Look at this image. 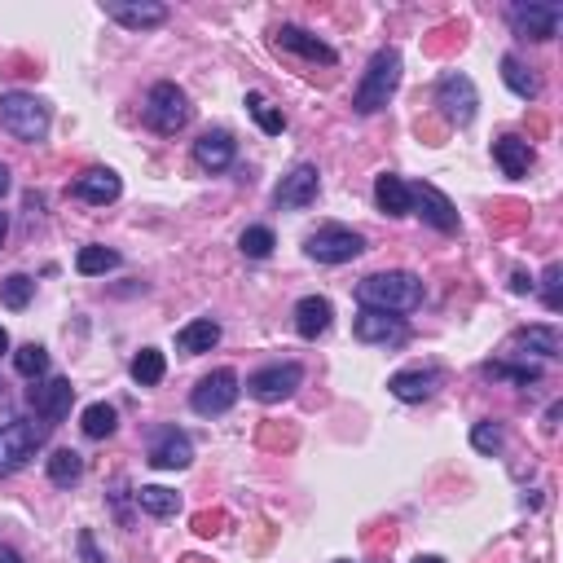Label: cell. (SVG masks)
I'll list each match as a JSON object with an SVG mask.
<instances>
[{
	"instance_id": "8",
	"label": "cell",
	"mask_w": 563,
	"mask_h": 563,
	"mask_svg": "<svg viewBox=\"0 0 563 563\" xmlns=\"http://www.w3.org/2000/svg\"><path fill=\"white\" fill-rule=\"evenodd\" d=\"M436 106L445 110V119H449V124L467 128L471 119H476V106H480V93H476V84H471V75L449 71L445 80L436 84Z\"/></svg>"
},
{
	"instance_id": "3",
	"label": "cell",
	"mask_w": 563,
	"mask_h": 563,
	"mask_svg": "<svg viewBox=\"0 0 563 563\" xmlns=\"http://www.w3.org/2000/svg\"><path fill=\"white\" fill-rule=\"evenodd\" d=\"M0 128L9 137L27 141V146H36V141L49 137V106L36 93H5L0 97Z\"/></svg>"
},
{
	"instance_id": "31",
	"label": "cell",
	"mask_w": 563,
	"mask_h": 563,
	"mask_svg": "<svg viewBox=\"0 0 563 563\" xmlns=\"http://www.w3.org/2000/svg\"><path fill=\"white\" fill-rule=\"evenodd\" d=\"M238 247H242V256H251V260H269L273 247H278V238H273L269 225H251V229H242Z\"/></svg>"
},
{
	"instance_id": "17",
	"label": "cell",
	"mask_w": 563,
	"mask_h": 563,
	"mask_svg": "<svg viewBox=\"0 0 563 563\" xmlns=\"http://www.w3.org/2000/svg\"><path fill=\"white\" fill-rule=\"evenodd\" d=\"M71 194L80 198V203H93V207H106V203H115L119 194H124V181H119L110 168H88L84 176H75V185H71Z\"/></svg>"
},
{
	"instance_id": "1",
	"label": "cell",
	"mask_w": 563,
	"mask_h": 563,
	"mask_svg": "<svg viewBox=\"0 0 563 563\" xmlns=\"http://www.w3.org/2000/svg\"><path fill=\"white\" fill-rule=\"evenodd\" d=\"M357 300H361V308H379V313H410V308L423 304V282L405 269L370 273L357 286Z\"/></svg>"
},
{
	"instance_id": "28",
	"label": "cell",
	"mask_w": 563,
	"mask_h": 563,
	"mask_svg": "<svg viewBox=\"0 0 563 563\" xmlns=\"http://www.w3.org/2000/svg\"><path fill=\"white\" fill-rule=\"evenodd\" d=\"M80 427H84L88 440H106V436H115V427H119V410H115V405H106V401H93L84 410Z\"/></svg>"
},
{
	"instance_id": "26",
	"label": "cell",
	"mask_w": 563,
	"mask_h": 563,
	"mask_svg": "<svg viewBox=\"0 0 563 563\" xmlns=\"http://www.w3.org/2000/svg\"><path fill=\"white\" fill-rule=\"evenodd\" d=\"M137 506L146 515H154V520H168V515L181 511V493L163 489V484H141V489H137Z\"/></svg>"
},
{
	"instance_id": "44",
	"label": "cell",
	"mask_w": 563,
	"mask_h": 563,
	"mask_svg": "<svg viewBox=\"0 0 563 563\" xmlns=\"http://www.w3.org/2000/svg\"><path fill=\"white\" fill-rule=\"evenodd\" d=\"M414 563H445V559H440V555H418Z\"/></svg>"
},
{
	"instance_id": "33",
	"label": "cell",
	"mask_w": 563,
	"mask_h": 563,
	"mask_svg": "<svg viewBox=\"0 0 563 563\" xmlns=\"http://www.w3.org/2000/svg\"><path fill=\"white\" fill-rule=\"evenodd\" d=\"M115 264H119V251H110V247H80V256H75V269L84 278H97V273L115 269Z\"/></svg>"
},
{
	"instance_id": "46",
	"label": "cell",
	"mask_w": 563,
	"mask_h": 563,
	"mask_svg": "<svg viewBox=\"0 0 563 563\" xmlns=\"http://www.w3.org/2000/svg\"><path fill=\"white\" fill-rule=\"evenodd\" d=\"M0 392H5V383H0Z\"/></svg>"
},
{
	"instance_id": "38",
	"label": "cell",
	"mask_w": 563,
	"mask_h": 563,
	"mask_svg": "<svg viewBox=\"0 0 563 563\" xmlns=\"http://www.w3.org/2000/svg\"><path fill=\"white\" fill-rule=\"evenodd\" d=\"M559 278H563V269H559V264H550V269H546V308H550V313H559V308H563V295H559Z\"/></svg>"
},
{
	"instance_id": "6",
	"label": "cell",
	"mask_w": 563,
	"mask_h": 563,
	"mask_svg": "<svg viewBox=\"0 0 563 563\" xmlns=\"http://www.w3.org/2000/svg\"><path fill=\"white\" fill-rule=\"evenodd\" d=\"M146 124L154 132H163V137H172V132H181L185 124H190V102H185V93L172 80H163V84L150 88V97H146Z\"/></svg>"
},
{
	"instance_id": "5",
	"label": "cell",
	"mask_w": 563,
	"mask_h": 563,
	"mask_svg": "<svg viewBox=\"0 0 563 563\" xmlns=\"http://www.w3.org/2000/svg\"><path fill=\"white\" fill-rule=\"evenodd\" d=\"M511 18V31L524 40H555L559 36V22H563V5L555 0H515L506 9Z\"/></svg>"
},
{
	"instance_id": "40",
	"label": "cell",
	"mask_w": 563,
	"mask_h": 563,
	"mask_svg": "<svg viewBox=\"0 0 563 563\" xmlns=\"http://www.w3.org/2000/svg\"><path fill=\"white\" fill-rule=\"evenodd\" d=\"M511 286H515V291H533V278H528V273H515V278H511Z\"/></svg>"
},
{
	"instance_id": "41",
	"label": "cell",
	"mask_w": 563,
	"mask_h": 563,
	"mask_svg": "<svg viewBox=\"0 0 563 563\" xmlns=\"http://www.w3.org/2000/svg\"><path fill=\"white\" fill-rule=\"evenodd\" d=\"M0 563H22V555L14 546H0Z\"/></svg>"
},
{
	"instance_id": "22",
	"label": "cell",
	"mask_w": 563,
	"mask_h": 563,
	"mask_svg": "<svg viewBox=\"0 0 563 563\" xmlns=\"http://www.w3.org/2000/svg\"><path fill=\"white\" fill-rule=\"evenodd\" d=\"M493 159H498V168L506 176H528V168H533V146L524 137H515V132H506V137L493 141Z\"/></svg>"
},
{
	"instance_id": "37",
	"label": "cell",
	"mask_w": 563,
	"mask_h": 563,
	"mask_svg": "<svg viewBox=\"0 0 563 563\" xmlns=\"http://www.w3.org/2000/svg\"><path fill=\"white\" fill-rule=\"evenodd\" d=\"M471 445H476L480 454H498V449L506 445L502 423H476V427H471Z\"/></svg>"
},
{
	"instance_id": "35",
	"label": "cell",
	"mask_w": 563,
	"mask_h": 563,
	"mask_svg": "<svg viewBox=\"0 0 563 563\" xmlns=\"http://www.w3.org/2000/svg\"><path fill=\"white\" fill-rule=\"evenodd\" d=\"M14 370L22 374V379H40V374L49 370V352H44L40 344H22L14 352Z\"/></svg>"
},
{
	"instance_id": "7",
	"label": "cell",
	"mask_w": 563,
	"mask_h": 563,
	"mask_svg": "<svg viewBox=\"0 0 563 563\" xmlns=\"http://www.w3.org/2000/svg\"><path fill=\"white\" fill-rule=\"evenodd\" d=\"M304 251H308V260H317V264H348L366 251V238H361L357 229H344V225H322L317 234H308Z\"/></svg>"
},
{
	"instance_id": "10",
	"label": "cell",
	"mask_w": 563,
	"mask_h": 563,
	"mask_svg": "<svg viewBox=\"0 0 563 563\" xmlns=\"http://www.w3.org/2000/svg\"><path fill=\"white\" fill-rule=\"evenodd\" d=\"M304 383V366L300 361H278V366H264V370H256L247 379V392L256 396V401H264V405H273V401H286L295 388Z\"/></svg>"
},
{
	"instance_id": "42",
	"label": "cell",
	"mask_w": 563,
	"mask_h": 563,
	"mask_svg": "<svg viewBox=\"0 0 563 563\" xmlns=\"http://www.w3.org/2000/svg\"><path fill=\"white\" fill-rule=\"evenodd\" d=\"M5 194H9V168L0 163V198H5Z\"/></svg>"
},
{
	"instance_id": "15",
	"label": "cell",
	"mask_w": 563,
	"mask_h": 563,
	"mask_svg": "<svg viewBox=\"0 0 563 563\" xmlns=\"http://www.w3.org/2000/svg\"><path fill=\"white\" fill-rule=\"evenodd\" d=\"M31 410L40 418H49V423H62L66 414H71V401H75V388L71 379H49V383H36V388L27 392Z\"/></svg>"
},
{
	"instance_id": "36",
	"label": "cell",
	"mask_w": 563,
	"mask_h": 563,
	"mask_svg": "<svg viewBox=\"0 0 563 563\" xmlns=\"http://www.w3.org/2000/svg\"><path fill=\"white\" fill-rule=\"evenodd\" d=\"M484 374H489V379H511V383H537L542 379V370L537 366H511V361H489V366H484Z\"/></svg>"
},
{
	"instance_id": "34",
	"label": "cell",
	"mask_w": 563,
	"mask_h": 563,
	"mask_svg": "<svg viewBox=\"0 0 563 563\" xmlns=\"http://www.w3.org/2000/svg\"><path fill=\"white\" fill-rule=\"evenodd\" d=\"M247 110H251V119H256V124L269 132V137H278V132L286 128V115L273 102H264L260 93H247Z\"/></svg>"
},
{
	"instance_id": "27",
	"label": "cell",
	"mask_w": 563,
	"mask_h": 563,
	"mask_svg": "<svg viewBox=\"0 0 563 563\" xmlns=\"http://www.w3.org/2000/svg\"><path fill=\"white\" fill-rule=\"evenodd\" d=\"M511 344L537 352V357H559V352H563V339H559L555 326H528V330H520V335L511 339Z\"/></svg>"
},
{
	"instance_id": "39",
	"label": "cell",
	"mask_w": 563,
	"mask_h": 563,
	"mask_svg": "<svg viewBox=\"0 0 563 563\" xmlns=\"http://www.w3.org/2000/svg\"><path fill=\"white\" fill-rule=\"evenodd\" d=\"M80 555H84V563H106V555L93 542V533H80Z\"/></svg>"
},
{
	"instance_id": "12",
	"label": "cell",
	"mask_w": 563,
	"mask_h": 563,
	"mask_svg": "<svg viewBox=\"0 0 563 563\" xmlns=\"http://www.w3.org/2000/svg\"><path fill=\"white\" fill-rule=\"evenodd\" d=\"M352 335L361 339V344H405V335H410V326L401 322L396 313H379V308H361L357 322H352Z\"/></svg>"
},
{
	"instance_id": "18",
	"label": "cell",
	"mask_w": 563,
	"mask_h": 563,
	"mask_svg": "<svg viewBox=\"0 0 563 563\" xmlns=\"http://www.w3.org/2000/svg\"><path fill=\"white\" fill-rule=\"evenodd\" d=\"M234 137L229 132H203V137L194 141V159H198V168H207V172H225L229 163H234Z\"/></svg>"
},
{
	"instance_id": "23",
	"label": "cell",
	"mask_w": 563,
	"mask_h": 563,
	"mask_svg": "<svg viewBox=\"0 0 563 563\" xmlns=\"http://www.w3.org/2000/svg\"><path fill=\"white\" fill-rule=\"evenodd\" d=\"M216 344H220V322H212V317H198V322H190V326L176 330V348H181L185 357L212 352Z\"/></svg>"
},
{
	"instance_id": "11",
	"label": "cell",
	"mask_w": 563,
	"mask_h": 563,
	"mask_svg": "<svg viewBox=\"0 0 563 563\" xmlns=\"http://www.w3.org/2000/svg\"><path fill=\"white\" fill-rule=\"evenodd\" d=\"M410 212H418L432 229H440V234H458V212H454V203H449V198L440 194L436 185H427V181L410 185Z\"/></svg>"
},
{
	"instance_id": "43",
	"label": "cell",
	"mask_w": 563,
	"mask_h": 563,
	"mask_svg": "<svg viewBox=\"0 0 563 563\" xmlns=\"http://www.w3.org/2000/svg\"><path fill=\"white\" fill-rule=\"evenodd\" d=\"M5 234H9V216L0 212V247H5Z\"/></svg>"
},
{
	"instance_id": "4",
	"label": "cell",
	"mask_w": 563,
	"mask_h": 563,
	"mask_svg": "<svg viewBox=\"0 0 563 563\" xmlns=\"http://www.w3.org/2000/svg\"><path fill=\"white\" fill-rule=\"evenodd\" d=\"M40 445H44V427H36L22 414H5L0 418V476L22 471L31 458H36Z\"/></svg>"
},
{
	"instance_id": "14",
	"label": "cell",
	"mask_w": 563,
	"mask_h": 563,
	"mask_svg": "<svg viewBox=\"0 0 563 563\" xmlns=\"http://www.w3.org/2000/svg\"><path fill=\"white\" fill-rule=\"evenodd\" d=\"M106 14L128 31H146L168 22V5H159V0H106Z\"/></svg>"
},
{
	"instance_id": "16",
	"label": "cell",
	"mask_w": 563,
	"mask_h": 563,
	"mask_svg": "<svg viewBox=\"0 0 563 563\" xmlns=\"http://www.w3.org/2000/svg\"><path fill=\"white\" fill-rule=\"evenodd\" d=\"M194 462V445H190V436L185 432H176V427H163L159 436H154V445H150V467H159V471H181V467H190Z\"/></svg>"
},
{
	"instance_id": "25",
	"label": "cell",
	"mask_w": 563,
	"mask_h": 563,
	"mask_svg": "<svg viewBox=\"0 0 563 563\" xmlns=\"http://www.w3.org/2000/svg\"><path fill=\"white\" fill-rule=\"evenodd\" d=\"M502 84L511 88L515 97H524V102H533V97L542 93V80H537V75L528 71L520 58H515V53H506V58H502Z\"/></svg>"
},
{
	"instance_id": "32",
	"label": "cell",
	"mask_w": 563,
	"mask_h": 563,
	"mask_svg": "<svg viewBox=\"0 0 563 563\" xmlns=\"http://www.w3.org/2000/svg\"><path fill=\"white\" fill-rule=\"evenodd\" d=\"M31 295H36V282H31L27 273H9V278L0 282V304L14 308V313H18V308H27V304H31Z\"/></svg>"
},
{
	"instance_id": "47",
	"label": "cell",
	"mask_w": 563,
	"mask_h": 563,
	"mask_svg": "<svg viewBox=\"0 0 563 563\" xmlns=\"http://www.w3.org/2000/svg\"><path fill=\"white\" fill-rule=\"evenodd\" d=\"M339 563H348V559H339Z\"/></svg>"
},
{
	"instance_id": "20",
	"label": "cell",
	"mask_w": 563,
	"mask_h": 563,
	"mask_svg": "<svg viewBox=\"0 0 563 563\" xmlns=\"http://www.w3.org/2000/svg\"><path fill=\"white\" fill-rule=\"evenodd\" d=\"M330 317H335V308H330L326 295H304L300 304H295V330H300V339H317L330 330Z\"/></svg>"
},
{
	"instance_id": "13",
	"label": "cell",
	"mask_w": 563,
	"mask_h": 563,
	"mask_svg": "<svg viewBox=\"0 0 563 563\" xmlns=\"http://www.w3.org/2000/svg\"><path fill=\"white\" fill-rule=\"evenodd\" d=\"M317 190H322V176H317L313 163H300V168H291L282 176V185L273 190V203L286 207V212H300V207H308L317 198Z\"/></svg>"
},
{
	"instance_id": "19",
	"label": "cell",
	"mask_w": 563,
	"mask_h": 563,
	"mask_svg": "<svg viewBox=\"0 0 563 563\" xmlns=\"http://www.w3.org/2000/svg\"><path fill=\"white\" fill-rule=\"evenodd\" d=\"M436 388H440V374L436 370H401V374H392V379H388V392L396 396V401H410V405L427 401Z\"/></svg>"
},
{
	"instance_id": "24",
	"label": "cell",
	"mask_w": 563,
	"mask_h": 563,
	"mask_svg": "<svg viewBox=\"0 0 563 563\" xmlns=\"http://www.w3.org/2000/svg\"><path fill=\"white\" fill-rule=\"evenodd\" d=\"M374 203H379L383 216H410V185H405L401 176L383 172L379 181H374Z\"/></svg>"
},
{
	"instance_id": "2",
	"label": "cell",
	"mask_w": 563,
	"mask_h": 563,
	"mask_svg": "<svg viewBox=\"0 0 563 563\" xmlns=\"http://www.w3.org/2000/svg\"><path fill=\"white\" fill-rule=\"evenodd\" d=\"M396 84H401V53H396V49H379L370 58L366 75H361L357 93H352V110H357V115H379V110L392 102Z\"/></svg>"
},
{
	"instance_id": "30",
	"label": "cell",
	"mask_w": 563,
	"mask_h": 563,
	"mask_svg": "<svg viewBox=\"0 0 563 563\" xmlns=\"http://www.w3.org/2000/svg\"><path fill=\"white\" fill-rule=\"evenodd\" d=\"M163 370H168V361H163L159 348H141L137 357H132V379H137L141 388H154V383H163Z\"/></svg>"
},
{
	"instance_id": "29",
	"label": "cell",
	"mask_w": 563,
	"mask_h": 563,
	"mask_svg": "<svg viewBox=\"0 0 563 563\" xmlns=\"http://www.w3.org/2000/svg\"><path fill=\"white\" fill-rule=\"evenodd\" d=\"M84 476V458L75 454V449H53L49 454V480L58 484V489H71V484H80Z\"/></svg>"
},
{
	"instance_id": "45",
	"label": "cell",
	"mask_w": 563,
	"mask_h": 563,
	"mask_svg": "<svg viewBox=\"0 0 563 563\" xmlns=\"http://www.w3.org/2000/svg\"><path fill=\"white\" fill-rule=\"evenodd\" d=\"M0 352H9V335H5V326H0Z\"/></svg>"
},
{
	"instance_id": "9",
	"label": "cell",
	"mask_w": 563,
	"mask_h": 563,
	"mask_svg": "<svg viewBox=\"0 0 563 563\" xmlns=\"http://www.w3.org/2000/svg\"><path fill=\"white\" fill-rule=\"evenodd\" d=\"M238 374L234 370H212L203 383L194 388L190 396V405H194V414H203V418H216V414H229L234 410V401H238Z\"/></svg>"
},
{
	"instance_id": "21",
	"label": "cell",
	"mask_w": 563,
	"mask_h": 563,
	"mask_svg": "<svg viewBox=\"0 0 563 563\" xmlns=\"http://www.w3.org/2000/svg\"><path fill=\"white\" fill-rule=\"evenodd\" d=\"M278 44L282 49H291V53H300V58H308V62L335 66V49H330L326 40H317L313 31H304V27H278Z\"/></svg>"
}]
</instances>
